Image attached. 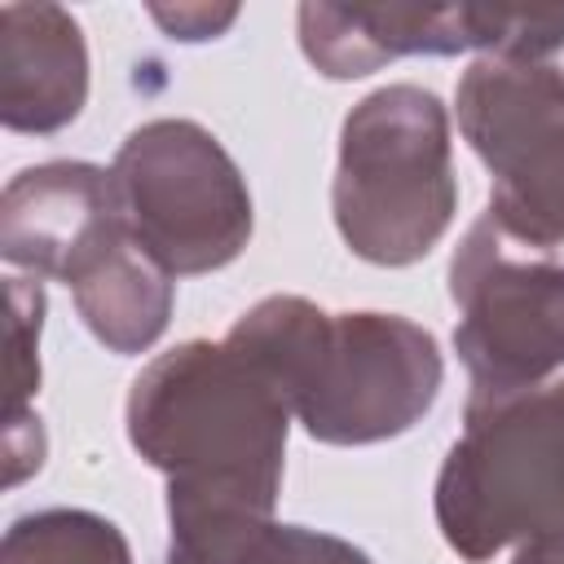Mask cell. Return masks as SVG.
Returning a JSON list of instances; mask_svg holds the SVG:
<instances>
[{
	"label": "cell",
	"instance_id": "1",
	"mask_svg": "<svg viewBox=\"0 0 564 564\" xmlns=\"http://www.w3.org/2000/svg\"><path fill=\"white\" fill-rule=\"evenodd\" d=\"M225 344L326 445L401 436L441 392L436 339L392 313H322L300 295H269Z\"/></svg>",
	"mask_w": 564,
	"mask_h": 564
},
{
	"label": "cell",
	"instance_id": "2",
	"mask_svg": "<svg viewBox=\"0 0 564 564\" xmlns=\"http://www.w3.org/2000/svg\"><path fill=\"white\" fill-rule=\"evenodd\" d=\"M286 401L229 348L189 339L150 361L128 397L137 454L167 471V498L234 502L273 516Z\"/></svg>",
	"mask_w": 564,
	"mask_h": 564
},
{
	"label": "cell",
	"instance_id": "3",
	"mask_svg": "<svg viewBox=\"0 0 564 564\" xmlns=\"http://www.w3.org/2000/svg\"><path fill=\"white\" fill-rule=\"evenodd\" d=\"M445 542L485 564L520 542L516 564H564V379L467 397V427L436 480Z\"/></svg>",
	"mask_w": 564,
	"mask_h": 564
},
{
	"label": "cell",
	"instance_id": "4",
	"mask_svg": "<svg viewBox=\"0 0 564 564\" xmlns=\"http://www.w3.org/2000/svg\"><path fill=\"white\" fill-rule=\"evenodd\" d=\"M335 225L370 264H414L454 220L445 106L419 84H388L352 106L339 132Z\"/></svg>",
	"mask_w": 564,
	"mask_h": 564
},
{
	"label": "cell",
	"instance_id": "5",
	"mask_svg": "<svg viewBox=\"0 0 564 564\" xmlns=\"http://www.w3.org/2000/svg\"><path fill=\"white\" fill-rule=\"evenodd\" d=\"M110 181L132 238L172 278L212 273L251 238L247 181L194 119L132 128L115 154Z\"/></svg>",
	"mask_w": 564,
	"mask_h": 564
},
{
	"label": "cell",
	"instance_id": "6",
	"mask_svg": "<svg viewBox=\"0 0 564 564\" xmlns=\"http://www.w3.org/2000/svg\"><path fill=\"white\" fill-rule=\"evenodd\" d=\"M458 128L485 159L489 220L533 247L564 242V70L520 57H480L458 84Z\"/></svg>",
	"mask_w": 564,
	"mask_h": 564
},
{
	"label": "cell",
	"instance_id": "7",
	"mask_svg": "<svg viewBox=\"0 0 564 564\" xmlns=\"http://www.w3.org/2000/svg\"><path fill=\"white\" fill-rule=\"evenodd\" d=\"M507 242L480 216L449 264L454 348L471 375V397L538 388L564 366V264L511 256Z\"/></svg>",
	"mask_w": 564,
	"mask_h": 564
},
{
	"label": "cell",
	"instance_id": "8",
	"mask_svg": "<svg viewBox=\"0 0 564 564\" xmlns=\"http://www.w3.org/2000/svg\"><path fill=\"white\" fill-rule=\"evenodd\" d=\"M564 44V9H300V48L330 79H357L401 53H463L542 62Z\"/></svg>",
	"mask_w": 564,
	"mask_h": 564
},
{
	"label": "cell",
	"instance_id": "9",
	"mask_svg": "<svg viewBox=\"0 0 564 564\" xmlns=\"http://www.w3.org/2000/svg\"><path fill=\"white\" fill-rule=\"evenodd\" d=\"M57 278L75 291V308L110 352H145L172 317V273L159 269L115 207L62 260Z\"/></svg>",
	"mask_w": 564,
	"mask_h": 564
},
{
	"label": "cell",
	"instance_id": "10",
	"mask_svg": "<svg viewBox=\"0 0 564 564\" xmlns=\"http://www.w3.org/2000/svg\"><path fill=\"white\" fill-rule=\"evenodd\" d=\"M88 93V53L57 4L0 9V119L13 132L66 128Z\"/></svg>",
	"mask_w": 564,
	"mask_h": 564
},
{
	"label": "cell",
	"instance_id": "11",
	"mask_svg": "<svg viewBox=\"0 0 564 564\" xmlns=\"http://www.w3.org/2000/svg\"><path fill=\"white\" fill-rule=\"evenodd\" d=\"M4 564H132V555L110 520L53 507L9 524Z\"/></svg>",
	"mask_w": 564,
	"mask_h": 564
},
{
	"label": "cell",
	"instance_id": "12",
	"mask_svg": "<svg viewBox=\"0 0 564 564\" xmlns=\"http://www.w3.org/2000/svg\"><path fill=\"white\" fill-rule=\"evenodd\" d=\"M40 313H44L40 282L9 278V410L13 419H22V401L40 383V361L31 357L40 339Z\"/></svg>",
	"mask_w": 564,
	"mask_h": 564
},
{
	"label": "cell",
	"instance_id": "13",
	"mask_svg": "<svg viewBox=\"0 0 564 564\" xmlns=\"http://www.w3.org/2000/svg\"><path fill=\"white\" fill-rule=\"evenodd\" d=\"M251 564H370V560L330 533H313L300 524H273L264 542L256 546Z\"/></svg>",
	"mask_w": 564,
	"mask_h": 564
},
{
	"label": "cell",
	"instance_id": "14",
	"mask_svg": "<svg viewBox=\"0 0 564 564\" xmlns=\"http://www.w3.org/2000/svg\"><path fill=\"white\" fill-rule=\"evenodd\" d=\"M154 18L172 31V40H212L216 31H225L234 18H238V9H154Z\"/></svg>",
	"mask_w": 564,
	"mask_h": 564
}]
</instances>
